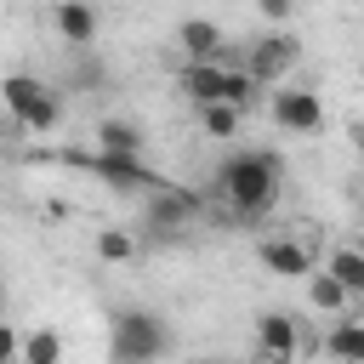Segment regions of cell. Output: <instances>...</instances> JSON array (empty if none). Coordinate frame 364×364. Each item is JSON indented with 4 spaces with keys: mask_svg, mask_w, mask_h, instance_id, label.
Listing matches in <instances>:
<instances>
[{
    "mask_svg": "<svg viewBox=\"0 0 364 364\" xmlns=\"http://www.w3.org/2000/svg\"><path fill=\"white\" fill-rule=\"evenodd\" d=\"M279 188H284V159L273 148H233L222 165H216V193L222 205L239 216V222H256L279 205Z\"/></svg>",
    "mask_w": 364,
    "mask_h": 364,
    "instance_id": "1",
    "label": "cell"
},
{
    "mask_svg": "<svg viewBox=\"0 0 364 364\" xmlns=\"http://www.w3.org/2000/svg\"><path fill=\"white\" fill-rule=\"evenodd\" d=\"M165 353H171V330L154 307H119L114 313V336H108L114 364H159Z\"/></svg>",
    "mask_w": 364,
    "mask_h": 364,
    "instance_id": "2",
    "label": "cell"
},
{
    "mask_svg": "<svg viewBox=\"0 0 364 364\" xmlns=\"http://www.w3.org/2000/svg\"><path fill=\"white\" fill-rule=\"evenodd\" d=\"M176 85H182V97H188L193 108H210V102H233V108H245V102L262 91V85L245 74V63H182Z\"/></svg>",
    "mask_w": 364,
    "mask_h": 364,
    "instance_id": "3",
    "label": "cell"
},
{
    "mask_svg": "<svg viewBox=\"0 0 364 364\" xmlns=\"http://www.w3.org/2000/svg\"><path fill=\"white\" fill-rule=\"evenodd\" d=\"M0 97H6V114H11L17 131H57V119H63L57 91L46 80H34V74H6Z\"/></svg>",
    "mask_w": 364,
    "mask_h": 364,
    "instance_id": "4",
    "label": "cell"
},
{
    "mask_svg": "<svg viewBox=\"0 0 364 364\" xmlns=\"http://www.w3.org/2000/svg\"><path fill=\"white\" fill-rule=\"evenodd\" d=\"M80 165H85L97 182H108L114 193H142V199H148V193L165 188V176H159L148 159H131V154H97V148H91Z\"/></svg>",
    "mask_w": 364,
    "mask_h": 364,
    "instance_id": "5",
    "label": "cell"
},
{
    "mask_svg": "<svg viewBox=\"0 0 364 364\" xmlns=\"http://www.w3.org/2000/svg\"><path fill=\"white\" fill-rule=\"evenodd\" d=\"M296 57H301V46H296V34H284V28H267V34H256L250 46H245V74L256 80V85H279L290 68H296Z\"/></svg>",
    "mask_w": 364,
    "mask_h": 364,
    "instance_id": "6",
    "label": "cell"
},
{
    "mask_svg": "<svg viewBox=\"0 0 364 364\" xmlns=\"http://www.w3.org/2000/svg\"><path fill=\"white\" fill-rule=\"evenodd\" d=\"M205 210V199L193 193V188H182V182H165L159 193H148V205H142V228H154V233H176V228H188L193 216Z\"/></svg>",
    "mask_w": 364,
    "mask_h": 364,
    "instance_id": "7",
    "label": "cell"
},
{
    "mask_svg": "<svg viewBox=\"0 0 364 364\" xmlns=\"http://www.w3.org/2000/svg\"><path fill=\"white\" fill-rule=\"evenodd\" d=\"M273 125H279L284 136H313V131L324 125V102H318V91H307V85L273 91Z\"/></svg>",
    "mask_w": 364,
    "mask_h": 364,
    "instance_id": "8",
    "label": "cell"
},
{
    "mask_svg": "<svg viewBox=\"0 0 364 364\" xmlns=\"http://www.w3.org/2000/svg\"><path fill=\"white\" fill-rule=\"evenodd\" d=\"M176 46L188 63H233L228 57V34L210 23V17H182L176 23Z\"/></svg>",
    "mask_w": 364,
    "mask_h": 364,
    "instance_id": "9",
    "label": "cell"
},
{
    "mask_svg": "<svg viewBox=\"0 0 364 364\" xmlns=\"http://www.w3.org/2000/svg\"><path fill=\"white\" fill-rule=\"evenodd\" d=\"M256 256H262V267L279 273V279H313V250H307L301 239H290V233H267V239L256 245Z\"/></svg>",
    "mask_w": 364,
    "mask_h": 364,
    "instance_id": "10",
    "label": "cell"
},
{
    "mask_svg": "<svg viewBox=\"0 0 364 364\" xmlns=\"http://www.w3.org/2000/svg\"><path fill=\"white\" fill-rule=\"evenodd\" d=\"M256 353H262V364H290V358L301 353L296 318H290V313H262V318H256Z\"/></svg>",
    "mask_w": 364,
    "mask_h": 364,
    "instance_id": "11",
    "label": "cell"
},
{
    "mask_svg": "<svg viewBox=\"0 0 364 364\" xmlns=\"http://www.w3.org/2000/svg\"><path fill=\"white\" fill-rule=\"evenodd\" d=\"M51 28H57V40H63V46H80V51H85V46L97 40V28H102V23H97V6H91V0H57Z\"/></svg>",
    "mask_w": 364,
    "mask_h": 364,
    "instance_id": "12",
    "label": "cell"
},
{
    "mask_svg": "<svg viewBox=\"0 0 364 364\" xmlns=\"http://www.w3.org/2000/svg\"><path fill=\"white\" fill-rule=\"evenodd\" d=\"M91 148H97V154H131V159H142L148 136H142V125H136V119H119V114H108V119H97V131H91Z\"/></svg>",
    "mask_w": 364,
    "mask_h": 364,
    "instance_id": "13",
    "label": "cell"
},
{
    "mask_svg": "<svg viewBox=\"0 0 364 364\" xmlns=\"http://www.w3.org/2000/svg\"><path fill=\"white\" fill-rule=\"evenodd\" d=\"M330 364H364V318H336L324 336Z\"/></svg>",
    "mask_w": 364,
    "mask_h": 364,
    "instance_id": "14",
    "label": "cell"
},
{
    "mask_svg": "<svg viewBox=\"0 0 364 364\" xmlns=\"http://www.w3.org/2000/svg\"><path fill=\"white\" fill-rule=\"evenodd\" d=\"M91 250H97V262H108V267H125V262H136L142 239H136V228H102Z\"/></svg>",
    "mask_w": 364,
    "mask_h": 364,
    "instance_id": "15",
    "label": "cell"
},
{
    "mask_svg": "<svg viewBox=\"0 0 364 364\" xmlns=\"http://www.w3.org/2000/svg\"><path fill=\"white\" fill-rule=\"evenodd\" d=\"M307 301H313V313H347V301H353V290L330 273V267H318L313 279H307Z\"/></svg>",
    "mask_w": 364,
    "mask_h": 364,
    "instance_id": "16",
    "label": "cell"
},
{
    "mask_svg": "<svg viewBox=\"0 0 364 364\" xmlns=\"http://www.w3.org/2000/svg\"><path fill=\"white\" fill-rule=\"evenodd\" d=\"M11 364H63V336H57L51 324L23 330V353H17Z\"/></svg>",
    "mask_w": 364,
    "mask_h": 364,
    "instance_id": "17",
    "label": "cell"
},
{
    "mask_svg": "<svg viewBox=\"0 0 364 364\" xmlns=\"http://www.w3.org/2000/svg\"><path fill=\"white\" fill-rule=\"evenodd\" d=\"M324 267H330V273H336V279H341V284L353 290V301L364 296V250H358V245H336Z\"/></svg>",
    "mask_w": 364,
    "mask_h": 364,
    "instance_id": "18",
    "label": "cell"
},
{
    "mask_svg": "<svg viewBox=\"0 0 364 364\" xmlns=\"http://www.w3.org/2000/svg\"><path fill=\"white\" fill-rule=\"evenodd\" d=\"M239 119H245V108H233V102H210V108H199V125H205V136H239Z\"/></svg>",
    "mask_w": 364,
    "mask_h": 364,
    "instance_id": "19",
    "label": "cell"
},
{
    "mask_svg": "<svg viewBox=\"0 0 364 364\" xmlns=\"http://www.w3.org/2000/svg\"><path fill=\"white\" fill-rule=\"evenodd\" d=\"M256 11H262L267 23H284V17L296 11V0H256Z\"/></svg>",
    "mask_w": 364,
    "mask_h": 364,
    "instance_id": "20",
    "label": "cell"
},
{
    "mask_svg": "<svg viewBox=\"0 0 364 364\" xmlns=\"http://www.w3.org/2000/svg\"><path fill=\"white\" fill-rule=\"evenodd\" d=\"M199 364H233V358H199Z\"/></svg>",
    "mask_w": 364,
    "mask_h": 364,
    "instance_id": "21",
    "label": "cell"
},
{
    "mask_svg": "<svg viewBox=\"0 0 364 364\" xmlns=\"http://www.w3.org/2000/svg\"><path fill=\"white\" fill-rule=\"evenodd\" d=\"M353 136H358V142H364V125H358V131H353Z\"/></svg>",
    "mask_w": 364,
    "mask_h": 364,
    "instance_id": "22",
    "label": "cell"
}]
</instances>
